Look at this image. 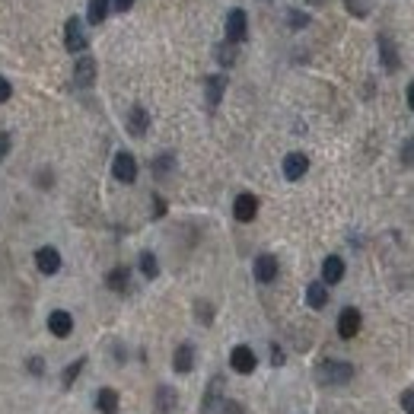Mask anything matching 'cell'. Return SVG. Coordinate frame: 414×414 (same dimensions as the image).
<instances>
[{"label":"cell","instance_id":"obj_27","mask_svg":"<svg viewBox=\"0 0 414 414\" xmlns=\"http://www.w3.org/2000/svg\"><path fill=\"white\" fill-rule=\"evenodd\" d=\"M287 23L294 26V29H303V26H309V16H306V13H300V10H290L287 13Z\"/></svg>","mask_w":414,"mask_h":414},{"label":"cell","instance_id":"obj_24","mask_svg":"<svg viewBox=\"0 0 414 414\" xmlns=\"http://www.w3.org/2000/svg\"><path fill=\"white\" fill-rule=\"evenodd\" d=\"M138 264H140V271H144V277H150V281H153L156 274H160V262H156L153 252H140Z\"/></svg>","mask_w":414,"mask_h":414},{"label":"cell","instance_id":"obj_19","mask_svg":"<svg viewBox=\"0 0 414 414\" xmlns=\"http://www.w3.org/2000/svg\"><path fill=\"white\" fill-rule=\"evenodd\" d=\"M121 398H118V392H115V389H108V385H105V389H99L96 392V408H99V414H118V408H121Z\"/></svg>","mask_w":414,"mask_h":414},{"label":"cell","instance_id":"obj_21","mask_svg":"<svg viewBox=\"0 0 414 414\" xmlns=\"http://www.w3.org/2000/svg\"><path fill=\"white\" fill-rule=\"evenodd\" d=\"M306 303H309V306L312 309H322L325 306V303H328V287H325V284H309V287H306Z\"/></svg>","mask_w":414,"mask_h":414},{"label":"cell","instance_id":"obj_14","mask_svg":"<svg viewBox=\"0 0 414 414\" xmlns=\"http://www.w3.org/2000/svg\"><path fill=\"white\" fill-rule=\"evenodd\" d=\"M147 128H150V112L144 105H134L131 115H128V131H131V138H144Z\"/></svg>","mask_w":414,"mask_h":414},{"label":"cell","instance_id":"obj_12","mask_svg":"<svg viewBox=\"0 0 414 414\" xmlns=\"http://www.w3.org/2000/svg\"><path fill=\"white\" fill-rule=\"evenodd\" d=\"M376 45H379V61H383V67L389 73H395L398 71V48H395V42H392V36H379L376 38Z\"/></svg>","mask_w":414,"mask_h":414},{"label":"cell","instance_id":"obj_7","mask_svg":"<svg viewBox=\"0 0 414 414\" xmlns=\"http://www.w3.org/2000/svg\"><path fill=\"white\" fill-rule=\"evenodd\" d=\"M233 217L239 223H252L255 217H259V198L249 195V192H242L239 198H236V205H233Z\"/></svg>","mask_w":414,"mask_h":414},{"label":"cell","instance_id":"obj_26","mask_svg":"<svg viewBox=\"0 0 414 414\" xmlns=\"http://www.w3.org/2000/svg\"><path fill=\"white\" fill-rule=\"evenodd\" d=\"M217 61H220L223 67H233V64H236V45H233V42L217 45Z\"/></svg>","mask_w":414,"mask_h":414},{"label":"cell","instance_id":"obj_6","mask_svg":"<svg viewBox=\"0 0 414 414\" xmlns=\"http://www.w3.org/2000/svg\"><path fill=\"white\" fill-rule=\"evenodd\" d=\"M246 36H249L246 10H229V16H227V42L239 45V42H246Z\"/></svg>","mask_w":414,"mask_h":414},{"label":"cell","instance_id":"obj_3","mask_svg":"<svg viewBox=\"0 0 414 414\" xmlns=\"http://www.w3.org/2000/svg\"><path fill=\"white\" fill-rule=\"evenodd\" d=\"M229 366H233V373L249 376V373H255V366H259V357H255V351L249 348V344H236V348L229 351Z\"/></svg>","mask_w":414,"mask_h":414},{"label":"cell","instance_id":"obj_5","mask_svg":"<svg viewBox=\"0 0 414 414\" xmlns=\"http://www.w3.org/2000/svg\"><path fill=\"white\" fill-rule=\"evenodd\" d=\"M361 325H363L361 309L348 306V309H341V316H338V335H341L344 341H351V338L361 335Z\"/></svg>","mask_w":414,"mask_h":414},{"label":"cell","instance_id":"obj_28","mask_svg":"<svg viewBox=\"0 0 414 414\" xmlns=\"http://www.w3.org/2000/svg\"><path fill=\"white\" fill-rule=\"evenodd\" d=\"M220 414H246V408H242V402H236V398H223Z\"/></svg>","mask_w":414,"mask_h":414},{"label":"cell","instance_id":"obj_16","mask_svg":"<svg viewBox=\"0 0 414 414\" xmlns=\"http://www.w3.org/2000/svg\"><path fill=\"white\" fill-rule=\"evenodd\" d=\"M105 287L115 290V294H125L128 287H131V271L125 268V264H118V268H112L105 274Z\"/></svg>","mask_w":414,"mask_h":414},{"label":"cell","instance_id":"obj_9","mask_svg":"<svg viewBox=\"0 0 414 414\" xmlns=\"http://www.w3.org/2000/svg\"><path fill=\"white\" fill-rule=\"evenodd\" d=\"M277 271H281V264H277L274 255H259L255 264H252V274H255V281H259V284L277 281Z\"/></svg>","mask_w":414,"mask_h":414},{"label":"cell","instance_id":"obj_8","mask_svg":"<svg viewBox=\"0 0 414 414\" xmlns=\"http://www.w3.org/2000/svg\"><path fill=\"white\" fill-rule=\"evenodd\" d=\"M61 264H64V262H61V252H58L54 246H42V249L36 252V268L42 271V274H48V277L58 274Z\"/></svg>","mask_w":414,"mask_h":414},{"label":"cell","instance_id":"obj_25","mask_svg":"<svg viewBox=\"0 0 414 414\" xmlns=\"http://www.w3.org/2000/svg\"><path fill=\"white\" fill-rule=\"evenodd\" d=\"M108 6H112L108 0H90V23L93 26H99L108 16Z\"/></svg>","mask_w":414,"mask_h":414},{"label":"cell","instance_id":"obj_35","mask_svg":"<svg viewBox=\"0 0 414 414\" xmlns=\"http://www.w3.org/2000/svg\"><path fill=\"white\" fill-rule=\"evenodd\" d=\"M162 214H166V205H162L160 195H153V217H162Z\"/></svg>","mask_w":414,"mask_h":414},{"label":"cell","instance_id":"obj_15","mask_svg":"<svg viewBox=\"0 0 414 414\" xmlns=\"http://www.w3.org/2000/svg\"><path fill=\"white\" fill-rule=\"evenodd\" d=\"M172 370L182 373V376L195 370V348H192V344H179V348H175V354H172Z\"/></svg>","mask_w":414,"mask_h":414},{"label":"cell","instance_id":"obj_2","mask_svg":"<svg viewBox=\"0 0 414 414\" xmlns=\"http://www.w3.org/2000/svg\"><path fill=\"white\" fill-rule=\"evenodd\" d=\"M86 45H90V38H86V32H83V23H80L77 16H71L64 26V48L71 54H83Z\"/></svg>","mask_w":414,"mask_h":414},{"label":"cell","instance_id":"obj_34","mask_svg":"<svg viewBox=\"0 0 414 414\" xmlns=\"http://www.w3.org/2000/svg\"><path fill=\"white\" fill-rule=\"evenodd\" d=\"M402 408L405 414H414V392H402Z\"/></svg>","mask_w":414,"mask_h":414},{"label":"cell","instance_id":"obj_29","mask_svg":"<svg viewBox=\"0 0 414 414\" xmlns=\"http://www.w3.org/2000/svg\"><path fill=\"white\" fill-rule=\"evenodd\" d=\"M169 169H172V156H156V162H153V172H156V175H166Z\"/></svg>","mask_w":414,"mask_h":414},{"label":"cell","instance_id":"obj_39","mask_svg":"<svg viewBox=\"0 0 414 414\" xmlns=\"http://www.w3.org/2000/svg\"><path fill=\"white\" fill-rule=\"evenodd\" d=\"M271 361H274V366H277V363H284V354H281V348H274V354H271Z\"/></svg>","mask_w":414,"mask_h":414},{"label":"cell","instance_id":"obj_32","mask_svg":"<svg viewBox=\"0 0 414 414\" xmlns=\"http://www.w3.org/2000/svg\"><path fill=\"white\" fill-rule=\"evenodd\" d=\"M10 147H13V138H10V134H6V131H0V160H6Z\"/></svg>","mask_w":414,"mask_h":414},{"label":"cell","instance_id":"obj_40","mask_svg":"<svg viewBox=\"0 0 414 414\" xmlns=\"http://www.w3.org/2000/svg\"><path fill=\"white\" fill-rule=\"evenodd\" d=\"M408 108H411V112H414V83L408 86Z\"/></svg>","mask_w":414,"mask_h":414},{"label":"cell","instance_id":"obj_1","mask_svg":"<svg viewBox=\"0 0 414 414\" xmlns=\"http://www.w3.org/2000/svg\"><path fill=\"white\" fill-rule=\"evenodd\" d=\"M316 379L322 385H348L354 379V366L348 361H322L316 370Z\"/></svg>","mask_w":414,"mask_h":414},{"label":"cell","instance_id":"obj_31","mask_svg":"<svg viewBox=\"0 0 414 414\" xmlns=\"http://www.w3.org/2000/svg\"><path fill=\"white\" fill-rule=\"evenodd\" d=\"M344 4H348V10L354 16H366V0H344Z\"/></svg>","mask_w":414,"mask_h":414},{"label":"cell","instance_id":"obj_36","mask_svg":"<svg viewBox=\"0 0 414 414\" xmlns=\"http://www.w3.org/2000/svg\"><path fill=\"white\" fill-rule=\"evenodd\" d=\"M198 316H201V322H210V306H207V303H198Z\"/></svg>","mask_w":414,"mask_h":414},{"label":"cell","instance_id":"obj_30","mask_svg":"<svg viewBox=\"0 0 414 414\" xmlns=\"http://www.w3.org/2000/svg\"><path fill=\"white\" fill-rule=\"evenodd\" d=\"M26 370H29L32 376H42V373H45V361H42V357H29V361H26Z\"/></svg>","mask_w":414,"mask_h":414},{"label":"cell","instance_id":"obj_38","mask_svg":"<svg viewBox=\"0 0 414 414\" xmlns=\"http://www.w3.org/2000/svg\"><path fill=\"white\" fill-rule=\"evenodd\" d=\"M402 156H405V162L414 160V140H408V150H402Z\"/></svg>","mask_w":414,"mask_h":414},{"label":"cell","instance_id":"obj_10","mask_svg":"<svg viewBox=\"0 0 414 414\" xmlns=\"http://www.w3.org/2000/svg\"><path fill=\"white\" fill-rule=\"evenodd\" d=\"M309 172V156L306 153H287L284 156V175L290 182H300Z\"/></svg>","mask_w":414,"mask_h":414},{"label":"cell","instance_id":"obj_33","mask_svg":"<svg viewBox=\"0 0 414 414\" xmlns=\"http://www.w3.org/2000/svg\"><path fill=\"white\" fill-rule=\"evenodd\" d=\"M10 96H13L10 80H6V77H0V103H10Z\"/></svg>","mask_w":414,"mask_h":414},{"label":"cell","instance_id":"obj_11","mask_svg":"<svg viewBox=\"0 0 414 414\" xmlns=\"http://www.w3.org/2000/svg\"><path fill=\"white\" fill-rule=\"evenodd\" d=\"M48 331L54 338H71L73 335V316L67 309H54L48 316Z\"/></svg>","mask_w":414,"mask_h":414},{"label":"cell","instance_id":"obj_22","mask_svg":"<svg viewBox=\"0 0 414 414\" xmlns=\"http://www.w3.org/2000/svg\"><path fill=\"white\" fill-rule=\"evenodd\" d=\"M217 405H223V398H220V379H214V383H210V389H207V395H205V405H201V414H214Z\"/></svg>","mask_w":414,"mask_h":414},{"label":"cell","instance_id":"obj_13","mask_svg":"<svg viewBox=\"0 0 414 414\" xmlns=\"http://www.w3.org/2000/svg\"><path fill=\"white\" fill-rule=\"evenodd\" d=\"M93 80H96V61L90 54H80L77 67H73V83L86 90V86H93Z\"/></svg>","mask_w":414,"mask_h":414},{"label":"cell","instance_id":"obj_23","mask_svg":"<svg viewBox=\"0 0 414 414\" xmlns=\"http://www.w3.org/2000/svg\"><path fill=\"white\" fill-rule=\"evenodd\" d=\"M83 366H86V357H77V361H73L64 373H61V383H64V389H71V385L77 383V376L83 373Z\"/></svg>","mask_w":414,"mask_h":414},{"label":"cell","instance_id":"obj_20","mask_svg":"<svg viewBox=\"0 0 414 414\" xmlns=\"http://www.w3.org/2000/svg\"><path fill=\"white\" fill-rule=\"evenodd\" d=\"M175 405H179V395H175L172 385H160L156 389V411L169 414V411H175Z\"/></svg>","mask_w":414,"mask_h":414},{"label":"cell","instance_id":"obj_4","mask_svg":"<svg viewBox=\"0 0 414 414\" xmlns=\"http://www.w3.org/2000/svg\"><path fill=\"white\" fill-rule=\"evenodd\" d=\"M112 175L118 182H125V185H131L134 179H138V160H134L128 150H118L112 160Z\"/></svg>","mask_w":414,"mask_h":414},{"label":"cell","instance_id":"obj_17","mask_svg":"<svg viewBox=\"0 0 414 414\" xmlns=\"http://www.w3.org/2000/svg\"><path fill=\"white\" fill-rule=\"evenodd\" d=\"M205 93H207V105L210 108L220 105L223 93H227V77H223V73H214V77H207L205 80Z\"/></svg>","mask_w":414,"mask_h":414},{"label":"cell","instance_id":"obj_18","mask_svg":"<svg viewBox=\"0 0 414 414\" xmlns=\"http://www.w3.org/2000/svg\"><path fill=\"white\" fill-rule=\"evenodd\" d=\"M341 277H344V262L338 259V255H328V259L322 262V284L331 287V284H338Z\"/></svg>","mask_w":414,"mask_h":414},{"label":"cell","instance_id":"obj_37","mask_svg":"<svg viewBox=\"0 0 414 414\" xmlns=\"http://www.w3.org/2000/svg\"><path fill=\"white\" fill-rule=\"evenodd\" d=\"M131 6H134V0H115V10L118 13H128Z\"/></svg>","mask_w":414,"mask_h":414}]
</instances>
